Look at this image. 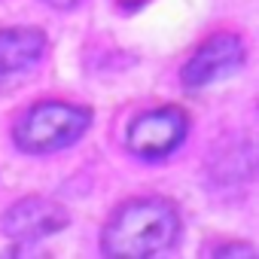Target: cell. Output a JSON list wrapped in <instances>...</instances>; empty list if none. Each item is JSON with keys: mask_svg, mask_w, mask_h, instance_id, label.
Returning <instances> with one entry per match:
<instances>
[{"mask_svg": "<svg viewBox=\"0 0 259 259\" xmlns=\"http://www.w3.org/2000/svg\"><path fill=\"white\" fill-rule=\"evenodd\" d=\"M180 213L165 198L128 201L104 229L107 256H159L177 241Z\"/></svg>", "mask_w": 259, "mask_h": 259, "instance_id": "cell-1", "label": "cell"}, {"mask_svg": "<svg viewBox=\"0 0 259 259\" xmlns=\"http://www.w3.org/2000/svg\"><path fill=\"white\" fill-rule=\"evenodd\" d=\"M89 125H92V113L85 107L46 101V104L31 107L19 119L13 138L25 153H52V150L73 144Z\"/></svg>", "mask_w": 259, "mask_h": 259, "instance_id": "cell-2", "label": "cell"}, {"mask_svg": "<svg viewBox=\"0 0 259 259\" xmlns=\"http://www.w3.org/2000/svg\"><path fill=\"white\" fill-rule=\"evenodd\" d=\"M189 132V119L177 107L141 113L128 128V147L141 159H165L174 153Z\"/></svg>", "mask_w": 259, "mask_h": 259, "instance_id": "cell-3", "label": "cell"}, {"mask_svg": "<svg viewBox=\"0 0 259 259\" xmlns=\"http://www.w3.org/2000/svg\"><path fill=\"white\" fill-rule=\"evenodd\" d=\"M241 64H244V43H241V37H235V34H213L186 61L183 85L192 89V92L204 89V85L235 73Z\"/></svg>", "mask_w": 259, "mask_h": 259, "instance_id": "cell-4", "label": "cell"}, {"mask_svg": "<svg viewBox=\"0 0 259 259\" xmlns=\"http://www.w3.org/2000/svg\"><path fill=\"white\" fill-rule=\"evenodd\" d=\"M67 226V210L49 198H22L7 210L4 229L13 241H40Z\"/></svg>", "mask_w": 259, "mask_h": 259, "instance_id": "cell-5", "label": "cell"}, {"mask_svg": "<svg viewBox=\"0 0 259 259\" xmlns=\"http://www.w3.org/2000/svg\"><path fill=\"white\" fill-rule=\"evenodd\" d=\"M43 49H46V37L37 28L0 31V82L25 73L34 61H40Z\"/></svg>", "mask_w": 259, "mask_h": 259, "instance_id": "cell-6", "label": "cell"}, {"mask_svg": "<svg viewBox=\"0 0 259 259\" xmlns=\"http://www.w3.org/2000/svg\"><path fill=\"white\" fill-rule=\"evenodd\" d=\"M204 253H207V256H247V259H253V256H256V250H253L250 244H226V247H207Z\"/></svg>", "mask_w": 259, "mask_h": 259, "instance_id": "cell-7", "label": "cell"}, {"mask_svg": "<svg viewBox=\"0 0 259 259\" xmlns=\"http://www.w3.org/2000/svg\"><path fill=\"white\" fill-rule=\"evenodd\" d=\"M113 4H116L119 10H138V7L147 4V0H113Z\"/></svg>", "mask_w": 259, "mask_h": 259, "instance_id": "cell-8", "label": "cell"}, {"mask_svg": "<svg viewBox=\"0 0 259 259\" xmlns=\"http://www.w3.org/2000/svg\"><path fill=\"white\" fill-rule=\"evenodd\" d=\"M43 4H49V7H55V10H70V7L79 4V0H43Z\"/></svg>", "mask_w": 259, "mask_h": 259, "instance_id": "cell-9", "label": "cell"}]
</instances>
